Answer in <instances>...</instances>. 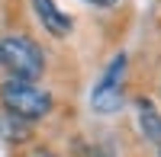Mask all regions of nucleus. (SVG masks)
Returning a JSON list of instances; mask_svg holds the SVG:
<instances>
[{"instance_id": "f257e3e1", "label": "nucleus", "mask_w": 161, "mask_h": 157, "mask_svg": "<svg viewBox=\"0 0 161 157\" xmlns=\"http://www.w3.org/2000/svg\"><path fill=\"white\" fill-rule=\"evenodd\" d=\"M0 68L13 80H39L45 71V51L29 35H0Z\"/></svg>"}, {"instance_id": "f03ea898", "label": "nucleus", "mask_w": 161, "mask_h": 157, "mask_svg": "<svg viewBox=\"0 0 161 157\" xmlns=\"http://www.w3.org/2000/svg\"><path fill=\"white\" fill-rule=\"evenodd\" d=\"M0 106H3L10 115H19L26 122H36L42 115L52 112V96L42 87H36L32 80H7L0 84Z\"/></svg>"}, {"instance_id": "7ed1b4c3", "label": "nucleus", "mask_w": 161, "mask_h": 157, "mask_svg": "<svg viewBox=\"0 0 161 157\" xmlns=\"http://www.w3.org/2000/svg\"><path fill=\"white\" fill-rule=\"evenodd\" d=\"M32 10H36V19L39 26L48 32V35H55V38H64V35H71V16L64 10H58L55 0H29Z\"/></svg>"}, {"instance_id": "20e7f679", "label": "nucleus", "mask_w": 161, "mask_h": 157, "mask_svg": "<svg viewBox=\"0 0 161 157\" xmlns=\"http://www.w3.org/2000/svg\"><path fill=\"white\" fill-rule=\"evenodd\" d=\"M136 115H139V128H142L145 141L161 148V112H158V106L148 96H139L136 99Z\"/></svg>"}, {"instance_id": "39448f33", "label": "nucleus", "mask_w": 161, "mask_h": 157, "mask_svg": "<svg viewBox=\"0 0 161 157\" xmlns=\"http://www.w3.org/2000/svg\"><path fill=\"white\" fill-rule=\"evenodd\" d=\"M123 84H97L93 87V93H90V106L93 112H103V115H110V112H119L123 109Z\"/></svg>"}, {"instance_id": "423d86ee", "label": "nucleus", "mask_w": 161, "mask_h": 157, "mask_svg": "<svg viewBox=\"0 0 161 157\" xmlns=\"http://www.w3.org/2000/svg\"><path fill=\"white\" fill-rule=\"evenodd\" d=\"M0 132H3L7 141H13V144H23V141L32 138V122L19 119V115H3V122H0Z\"/></svg>"}, {"instance_id": "0eeeda50", "label": "nucleus", "mask_w": 161, "mask_h": 157, "mask_svg": "<svg viewBox=\"0 0 161 157\" xmlns=\"http://www.w3.org/2000/svg\"><path fill=\"white\" fill-rule=\"evenodd\" d=\"M84 3H90V7H100V10H110V7H116L119 0H84Z\"/></svg>"}, {"instance_id": "6e6552de", "label": "nucleus", "mask_w": 161, "mask_h": 157, "mask_svg": "<svg viewBox=\"0 0 161 157\" xmlns=\"http://www.w3.org/2000/svg\"><path fill=\"white\" fill-rule=\"evenodd\" d=\"M32 157H58V154H52V151H45V148H39V151H36Z\"/></svg>"}, {"instance_id": "1a4fd4ad", "label": "nucleus", "mask_w": 161, "mask_h": 157, "mask_svg": "<svg viewBox=\"0 0 161 157\" xmlns=\"http://www.w3.org/2000/svg\"><path fill=\"white\" fill-rule=\"evenodd\" d=\"M158 157H161V148H158Z\"/></svg>"}]
</instances>
